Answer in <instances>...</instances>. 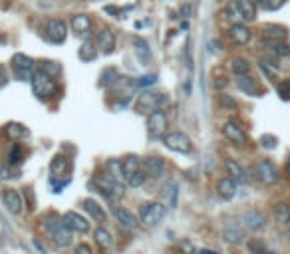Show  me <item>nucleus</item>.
<instances>
[{
    "label": "nucleus",
    "instance_id": "obj_1",
    "mask_svg": "<svg viewBox=\"0 0 290 254\" xmlns=\"http://www.w3.org/2000/svg\"><path fill=\"white\" fill-rule=\"evenodd\" d=\"M44 231L48 233L50 240L54 242L58 248H68L72 244V231L66 226V222L56 213L44 218Z\"/></svg>",
    "mask_w": 290,
    "mask_h": 254
},
{
    "label": "nucleus",
    "instance_id": "obj_2",
    "mask_svg": "<svg viewBox=\"0 0 290 254\" xmlns=\"http://www.w3.org/2000/svg\"><path fill=\"white\" fill-rule=\"evenodd\" d=\"M30 82H32V93L36 95L40 101H46V99H50V97H52V95L56 93L54 75L46 73L44 70H36Z\"/></svg>",
    "mask_w": 290,
    "mask_h": 254
},
{
    "label": "nucleus",
    "instance_id": "obj_3",
    "mask_svg": "<svg viewBox=\"0 0 290 254\" xmlns=\"http://www.w3.org/2000/svg\"><path fill=\"white\" fill-rule=\"evenodd\" d=\"M93 183H95L98 191H102V195H106L111 202H117V200L124 197V185L117 183L113 177H109V175H95Z\"/></svg>",
    "mask_w": 290,
    "mask_h": 254
},
{
    "label": "nucleus",
    "instance_id": "obj_4",
    "mask_svg": "<svg viewBox=\"0 0 290 254\" xmlns=\"http://www.w3.org/2000/svg\"><path fill=\"white\" fill-rule=\"evenodd\" d=\"M165 205L163 202H157V200H151V202H143L139 207V222L145 226H155L161 218L165 217Z\"/></svg>",
    "mask_w": 290,
    "mask_h": 254
},
{
    "label": "nucleus",
    "instance_id": "obj_5",
    "mask_svg": "<svg viewBox=\"0 0 290 254\" xmlns=\"http://www.w3.org/2000/svg\"><path fill=\"white\" fill-rule=\"evenodd\" d=\"M253 177L258 183L271 187V185H274V183L278 181V169H276V165L272 163V161L262 159L260 163H256L253 167Z\"/></svg>",
    "mask_w": 290,
    "mask_h": 254
},
{
    "label": "nucleus",
    "instance_id": "obj_6",
    "mask_svg": "<svg viewBox=\"0 0 290 254\" xmlns=\"http://www.w3.org/2000/svg\"><path fill=\"white\" fill-rule=\"evenodd\" d=\"M163 143L167 149L171 151H177V153H191L193 143H191V137L183 131H171V133H165L163 135Z\"/></svg>",
    "mask_w": 290,
    "mask_h": 254
},
{
    "label": "nucleus",
    "instance_id": "obj_7",
    "mask_svg": "<svg viewBox=\"0 0 290 254\" xmlns=\"http://www.w3.org/2000/svg\"><path fill=\"white\" fill-rule=\"evenodd\" d=\"M147 131L151 137H163L167 133V115L161 108L149 111L147 115Z\"/></svg>",
    "mask_w": 290,
    "mask_h": 254
},
{
    "label": "nucleus",
    "instance_id": "obj_8",
    "mask_svg": "<svg viewBox=\"0 0 290 254\" xmlns=\"http://www.w3.org/2000/svg\"><path fill=\"white\" fill-rule=\"evenodd\" d=\"M12 68H14V73L16 78L22 80V82H30L32 75H34V60L28 58L26 54H16L12 58Z\"/></svg>",
    "mask_w": 290,
    "mask_h": 254
},
{
    "label": "nucleus",
    "instance_id": "obj_9",
    "mask_svg": "<svg viewBox=\"0 0 290 254\" xmlns=\"http://www.w3.org/2000/svg\"><path fill=\"white\" fill-rule=\"evenodd\" d=\"M46 38L52 44H64L68 38V24L60 18H52L46 24Z\"/></svg>",
    "mask_w": 290,
    "mask_h": 254
},
{
    "label": "nucleus",
    "instance_id": "obj_10",
    "mask_svg": "<svg viewBox=\"0 0 290 254\" xmlns=\"http://www.w3.org/2000/svg\"><path fill=\"white\" fill-rule=\"evenodd\" d=\"M240 224L249 231H260L267 226V215L262 211H256V209H251L247 213L240 215Z\"/></svg>",
    "mask_w": 290,
    "mask_h": 254
},
{
    "label": "nucleus",
    "instance_id": "obj_11",
    "mask_svg": "<svg viewBox=\"0 0 290 254\" xmlns=\"http://www.w3.org/2000/svg\"><path fill=\"white\" fill-rule=\"evenodd\" d=\"M251 38H253V32H251V28L245 24V22H240V24H231V28H229V40L238 46V48H243V46H247L249 42H251Z\"/></svg>",
    "mask_w": 290,
    "mask_h": 254
},
{
    "label": "nucleus",
    "instance_id": "obj_12",
    "mask_svg": "<svg viewBox=\"0 0 290 254\" xmlns=\"http://www.w3.org/2000/svg\"><path fill=\"white\" fill-rule=\"evenodd\" d=\"M223 135H225L231 143H235V145H247V143H249V137H247L245 129L238 125L236 121H225V125H223Z\"/></svg>",
    "mask_w": 290,
    "mask_h": 254
},
{
    "label": "nucleus",
    "instance_id": "obj_13",
    "mask_svg": "<svg viewBox=\"0 0 290 254\" xmlns=\"http://www.w3.org/2000/svg\"><path fill=\"white\" fill-rule=\"evenodd\" d=\"M165 101V97L161 93H151V91H143L139 97H137V109L141 111V113H149V111H153V109L161 108V104Z\"/></svg>",
    "mask_w": 290,
    "mask_h": 254
},
{
    "label": "nucleus",
    "instance_id": "obj_14",
    "mask_svg": "<svg viewBox=\"0 0 290 254\" xmlns=\"http://www.w3.org/2000/svg\"><path fill=\"white\" fill-rule=\"evenodd\" d=\"M62 220L66 222V226L72 231V233H88L90 231V222H88V218H84L82 215H78V213H74V211H68Z\"/></svg>",
    "mask_w": 290,
    "mask_h": 254
},
{
    "label": "nucleus",
    "instance_id": "obj_15",
    "mask_svg": "<svg viewBox=\"0 0 290 254\" xmlns=\"http://www.w3.org/2000/svg\"><path fill=\"white\" fill-rule=\"evenodd\" d=\"M113 217L115 220L119 222V226L122 228H127V231H135L137 226H139V220L137 217L129 211V209H124V207H115L113 209Z\"/></svg>",
    "mask_w": 290,
    "mask_h": 254
},
{
    "label": "nucleus",
    "instance_id": "obj_16",
    "mask_svg": "<svg viewBox=\"0 0 290 254\" xmlns=\"http://www.w3.org/2000/svg\"><path fill=\"white\" fill-rule=\"evenodd\" d=\"M260 38L264 42H276V40H286L288 38V30L280 24H267L260 28Z\"/></svg>",
    "mask_w": 290,
    "mask_h": 254
},
{
    "label": "nucleus",
    "instance_id": "obj_17",
    "mask_svg": "<svg viewBox=\"0 0 290 254\" xmlns=\"http://www.w3.org/2000/svg\"><path fill=\"white\" fill-rule=\"evenodd\" d=\"M4 205H6V209H8L12 215H20V213L24 211V199H22L20 191L8 189V191L4 193Z\"/></svg>",
    "mask_w": 290,
    "mask_h": 254
},
{
    "label": "nucleus",
    "instance_id": "obj_18",
    "mask_svg": "<svg viewBox=\"0 0 290 254\" xmlns=\"http://www.w3.org/2000/svg\"><path fill=\"white\" fill-rule=\"evenodd\" d=\"M143 171L151 177H163L165 171H167V163H165V159L153 155V157H147L143 161Z\"/></svg>",
    "mask_w": 290,
    "mask_h": 254
},
{
    "label": "nucleus",
    "instance_id": "obj_19",
    "mask_svg": "<svg viewBox=\"0 0 290 254\" xmlns=\"http://www.w3.org/2000/svg\"><path fill=\"white\" fill-rule=\"evenodd\" d=\"M95 44H98V48H100L102 54H111V52L115 50V34H113L111 30H108V28H104V30L98 34Z\"/></svg>",
    "mask_w": 290,
    "mask_h": 254
},
{
    "label": "nucleus",
    "instance_id": "obj_20",
    "mask_svg": "<svg viewBox=\"0 0 290 254\" xmlns=\"http://www.w3.org/2000/svg\"><path fill=\"white\" fill-rule=\"evenodd\" d=\"M131 46H133V52H135L137 60L141 64H149L151 62V48H149V44L145 42L143 38L133 36L131 38Z\"/></svg>",
    "mask_w": 290,
    "mask_h": 254
},
{
    "label": "nucleus",
    "instance_id": "obj_21",
    "mask_svg": "<svg viewBox=\"0 0 290 254\" xmlns=\"http://www.w3.org/2000/svg\"><path fill=\"white\" fill-rule=\"evenodd\" d=\"M70 26H72L74 32H78L80 36H88L91 30V18L88 14H74L72 20H70Z\"/></svg>",
    "mask_w": 290,
    "mask_h": 254
},
{
    "label": "nucleus",
    "instance_id": "obj_22",
    "mask_svg": "<svg viewBox=\"0 0 290 254\" xmlns=\"http://www.w3.org/2000/svg\"><path fill=\"white\" fill-rule=\"evenodd\" d=\"M82 207H84V211L90 215L93 220H98V222H106V213H104V209H102V205L98 202L95 199H84L82 200Z\"/></svg>",
    "mask_w": 290,
    "mask_h": 254
},
{
    "label": "nucleus",
    "instance_id": "obj_23",
    "mask_svg": "<svg viewBox=\"0 0 290 254\" xmlns=\"http://www.w3.org/2000/svg\"><path fill=\"white\" fill-rule=\"evenodd\" d=\"M225 169H227L229 177H231L236 185H245V183H247V173H245V169L240 167V163H236L235 159H227V161H225Z\"/></svg>",
    "mask_w": 290,
    "mask_h": 254
},
{
    "label": "nucleus",
    "instance_id": "obj_24",
    "mask_svg": "<svg viewBox=\"0 0 290 254\" xmlns=\"http://www.w3.org/2000/svg\"><path fill=\"white\" fill-rule=\"evenodd\" d=\"M108 175L109 177H113L117 183H122L124 187L127 185V177H126V171H124V163L119 161V159H108Z\"/></svg>",
    "mask_w": 290,
    "mask_h": 254
},
{
    "label": "nucleus",
    "instance_id": "obj_25",
    "mask_svg": "<svg viewBox=\"0 0 290 254\" xmlns=\"http://www.w3.org/2000/svg\"><path fill=\"white\" fill-rule=\"evenodd\" d=\"M223 16H225V20H229L231 24H240V22H245L243 12H240V6H238V0L227 2L225 10H223Z\"/></svg>",
    "mask_w": 290,
    "mask_h": 254
},
{
    "label": "nucleus",
    "instance_id": "obj_26",
    "mask_svg": "<svg viewBox=\"0 0 290 254\" xmlns=\"http://www.w3.org/2000/svg\"><path fill=\"white\" fill-rule=\"evenodd\" d=\"M217 193L223 197V199H233L236 193V183L231 179V177H223V179H219L217 183Z\"/></svg>",
    "mask_w": 290,
    "mask_h": 254
},
{
    "label": "nucleus",
    "instance_id": "obj_27",
    "mask_svg": "<svg viewBox=\"0 0 290 254\" xmlns=\"http://www.w3.org/2000/svg\"><path fill=\"white\" fill-rule=\"evenodd\" d=\"M66 157H62V155H56L54 159H52V163H50V173H52V181H58V179H68L66 177Z\"/></svg>",
    "mask_w": 290,
    "mask_h": 254
},
{
    "label": "nucleus",
    "instance_id": "obj_28",
    "mask_svg": "<svg viewBox=\"0 0 290 254\" xmlns=\"http://www.w3.org/2000/svg\"><path fill=\"white\" fill-rule=\"evenodd\" d=\"M236 86L238 90L245 91L247 95H256L258 88H256V80H253L249 73H243V75H236Z\"/></svg>",
    "mask_w": 290,
    "mask_h": 254
},
{
    "label": "nucleus",
    "instance_id": "obj_29",
    "mask_svg": "<svg viewBox=\"0 0 290 254\" xmlns=\"http://www.w3.org/2000/svg\"><path fill=\"white\" fill-rule=\"evenodd\" d=\"M95 56H98V44L91 38H86V42L80 48V58L84 62H91V60H95Z\"/></svg>",
    "mask_w": 290,
    "mask_h": 254
},
{
    "label": "nucleus",
    "instance_id": "obj_30",
    "mask_svg": "<svg viewBox=\"0 0 290 254\" xmlns=\"http://www.w3.org/2000/svg\"><path fill=\"white\" fill-rule=\"evenodd\" d=\"M267 48L271 50V54L278 56V58H288L290 56V44H286V40L267 42Z\"/></svg>",
    "mask_w": 290,
    "mask_h": 254
},
{
    "label": "nucleus",
    "instance_id": "obj_31",
    "mask_svg": "<svg viewBox=\"0 0 290 254\" xmlns=\"http://www.w3.org/2000/svg\"><path fill=\"white\" fill-rule=\"evenodd\" d=\"M93 238H95V242H98V246H100L102 250H111V246H113V238H111V235H109L106 228H95Z\"/></svg>",
    "mask_w": 290,
    "mask_h": 254
},
{
    "label": "nucleus",
    "instance_id": "obj_32",
    "mask_svg": "<svg viewBox=\"0 0 290 254\" xmlns=\"http://www.w3.org/2000/svg\"><path fill=\"white\" fill-rule=\"evenodd\" d=\"M238 6H240L245 24H247V22H253V20L256 18V4H254V0H238Z\"/></svg>",
    "mask_w": 290,
    "mask_h": 254
},
{
    "label": "nucleus",
    "instance_id": "obj_33",
    "mask_svg": "<svg viewBox=\"0 0 290 254\" xmlns=\"http://www.w3.org/2000/svg\"><path fill=\"white\" fill-rule=\"evenodd\" d=\"M223 238L229 242V244H240L243 240H245V233L238 228V226H229V228H225V233H223Z\"/></svg>",
    "mask_w": 290,
    "mask_h": 254
},
{
    "label": "nucleus",
    "instance_id": "obj_34",
    "mask_svg": "<svg viewBox=\"0 0 290 254\" xmlns=\"http://www.w3.org/2000/svg\"><path fill=\"white\" fill-rule=\"evenodd\" d=\"M274 218L280 224H290V205L288 202H278L274 207Z\"/></svg>",
    "mask_w": 290,
    "mask_h": 254
},
{
    "label": "nucleus",
    "instance_id": "obj_35",
    "mask_svg": "<svg viewBox=\"0 0 290 254\" xmlns=\"http://www.w3.org/2000/svg\"><path fill=\"white\" fill-rule=\"evenodd\" d=\"M6 133L12 139H26V137H30V131L22 125V123H8L6 125Z\"/></svg>",
    "mask_w": 290,
    "mask_h": 254
},
{
    "label": "nucleus",
    "instance_id": "obj_36",
    "mask_svg": "<svg viewBox=\"0 0 290 254\" xmlns=\"http://www.w3.org/2000/svg\"><path fill=\"white\" fill-rule=\"evenodd\" d=\"M231 72L235 73V75L249 73L251 72V64H249V60H245V58H233V60H231Z\"/></svg>",
    "mask_w": 290,
    "mask_h": 254
},
{
    "label": "nucleus",
    "instance_id": "obj_37",
    "mask_svg": "<svg viewBox=\"0 0 290 254\" xmlns=\"http://www.w3.org/2000/svg\"><path fill=\"white\" fill-rule=\"evenodd\" d=\"M115 82H117V70H115V68H108V70L102 72L98 86H100V88H106V86H111V84H115Z\"/></svg>",
    "mask_w": 290,
    "mask_h": 254
},
{
    "label": "nucleus",
    "instance_id": "obj_38",
    "mask_svg": "<svg viewBox=\"0 0 290 254\" xmlns=\"http://www.w3.org/2000/svg\"><path fill=\"white\" fill-rule=\"evenodd\" d=\"M22 161H24V151L20 143H14L8 151V165H20Z\"/></svg>",
    "mask_w": 290,
    "mask_h": 254
},
{
    "label": "nucleus",
    "instance_id": "obj_39",
    "mask_svg": "<svg viewBox=\"0 0 290 254\" xmlns=\"http://www.w3.org/2000/svg\"><path fill=\"white\" fill-rule=\"evenodd\" d=\"M124 171H126V177L127 175H131V173H135V171H139L141 169V161L135 157V155H129V157H126L124 161Z\"/></svg>",
    "mask_w": 290,
    "mask_h": 254
},
{
    "label": "nucleus",
    "instance_id": "obj_40",
    "mask_svg": "<svg viewBox=\"0 0 290 254\" xmlns=\"http://www.w3.org/2000/svg\"><path fill=\"white\" fill-rule=\"evenodd\" d=\"M262 10H267V12H272V10H278L286 0H254Z\"/></svg>",
    "mask_w": 290,
    "mask_h": 254
},
{
    "label": "nucleus",
    "instance_id": "obj_41",
    "mask_svg": "<svg viewBox=\"0 0 290 254\" xmlns=\"http://www.w3.org/2000/svg\"><path fill=\"white\" fill-rule=\"evenodd\" d=\"M249 250L253 254H272L267 246H264V242H262V238H253L251 242H249Z\"/></svg>",
    "mask_w": 290,
    "mask_h": 254
},
{
    "label": "nucleus",
    "instance_id": "obj_42",
    "mask_svg": "<svg viewBox=\"0 0 290 254\" xmlns=\"http://www.w3.org/2000/svg\"><path fill=\"white\" fill-rule=\"evenodd\" d=\"M145 171L143 169H139V171H135V173H131V175H127V185L129 187H141L145 183Z\"/></svg>",
    "mask_w": 290,
    "mask_h": 254
},
{
    "label": "nucleus",
    "instance_id": "obj_43",
    "mask_svg": "<svg viewBox=\"0 0 290 254\" xmlns=\"http://www.w3.org/2000/svg\"><path fill=\"white\" fill-rule=\"evenodd\" d=\"M40 70H44L46 73H50V75H54V78H56L58 73L62 72V66H60L58 62H44Z\"/></svg>",
    "mask_w": 290,
    "mask_h": 254
},
{
    "label": "nucleus",
    "instance_id": "obj_44",
    "mask_svg": "<svg viewBox=\"0 0 290 254\" xmlns=\"http://www.w3.org/2000/svg\"><path fill=\"white\" fill-rule=\"evenodd\" d=\"M155 82H157V75H155V73H149V75H143V78H139L137 86H141V88H147V86H153Z\"/></svg>",
    "mask_w": 290,
    "mask_h": 254
},
{
    "label": "nucleus",
    "instance_id": "obj_45",
    "mask_svg": "<svg viewBox=\"0 0 290 254\" xmlns=\"http://www.w3.org/2000/svg\"><path fill=\"white\" fill-rule=\"evenodd\" d=\"M278 95H280L282 99H290V82H282V84L278 86Z\"/></svg>",
    "mask_w": 290,
    "mask_h": 254
},
{
    "label": "nucleus",
    "instance_id": "obj_46",
    "mask_svg": "<svg viewBox=\"0 0 290 254\" xmlns=\"http://www.w3.org/2000/svg\"><path fill=\"white\" fill-rule=\"evenodd\" d=\"M14 175H12V171H10V167L8 165H0V181H8V179H12Z\"/></svg>",
    "mask_w": 290,
    "mask_h": 254
},
{
    "label": "nucleus",
    "instance_id": "obj_47",
    "mask_svg": "<svg viewBox=\"0 0 290 254\" xmlns=\"http://www.w3.org/2000/svg\"><path fill=\"white\" fill-rule=\"evenodd\" d=\"M221 104H223V106H227V108H236V101L231 97V95H227V93H223V95H221Z\"/></svg>",
    "mask_w": 290,
    "mask_h": 254
},
{
    "label": "nucleus",
    "instance_id": "obj_48",
    "mask_svg": "<svg viewBox=\"0 0 290 254\" xmlns=\"http://www.w3.org/2000/svg\"><path fill=\"white\" fill-rule=\"evenodd\" d=\"M179 248L183 250V254H195L197 252V250H195V246H191L187 240H181V242H179Z\"/></svg>",
    "mask_w": 290,
    "mask_h": 254
},
{
    "label": "nucleus",
    "instance_id": "obj_49",
    "mask_svg": "<svg viewBox=\"0 0 290 254\" xmlns=\"http://www.w3.org/2000/svg\"><path fill=\"white\" fill-rule=\"evenodd\" d=\"M260 141H262V145L267 147V149H271V147L276 145V137H271V135H262Z\"/></svg>",
    "mask_w": 290,
    "mask_h": 254
},
{
    "label": "nucleus",
    "instance_id": "obj_50",
    "mask_svg": "<svg viewBox=\"0 0 290 254\" xmlns=\"http://www.w3.org/2000/svg\"><path fill=\"white\" fill-rule=\"evenodd\" d=\"M76 254H93L88 244H78L76 246Z\"/></svg>",
    "mask_w": 290,
    "mask_h": 254
},
{
    "label": "nucleus",
    "instance_id": "obj_51",
    "mask_svg": "<svg viewBox=\"0 0 290 254\" xmlns=\"http://www.w3.org/2000/svg\"><path fill=\"white\" fill-rule=\"evenodd\" d=\"M209 46H211V52H213V54H217L219 50H221V44H219V40H213V42H211Z\"/></svg>",
    "mask_w": 290,
    "mask_h": 254
},
{
    "label": "nucleus",
    "instance_id": "obj_52",
    "mask_svg": "<svg viewBox=\"0 0 290 254\" xmlns=\"http://www.w3.org/2000/svg\"><path fill=\"white\" fill-rule=\"evenodd\" d=\"M215 86H217V88H223V86H227V78H217Z\"/></svg>",
    "mask_w": 290,
    "mask_h": 254
},
{
    "label": "nucleus",
    "instance_id": "obj_53",
    "mask_svg": "<svg viewBox=\"0 0 290 254\" xmlns=\"http://www.w3.org/2000/svg\"><path fill=\"white\" fill-rule=\"evenodd\" d=\"M199 254H219V252H215V250H201Z\"/></svg>",
    "mask_w": 290,
    "mask_h": 254
},
{
    "label": "nucleus",
    "instance_id": "obj_54",
    "mask_svg": "<svg viewBox=\"0 0 290 254\" xmlns=\"http://www.w3.org/2000/svg\"><path fill=\"white\" fill-rule=\"evenodd\" d=\"M286 171H288V175H290V159H288V163H286Z\"/></svg>",
    "mask_w": 290,
    "mask_h": 254
}]
</instances>
